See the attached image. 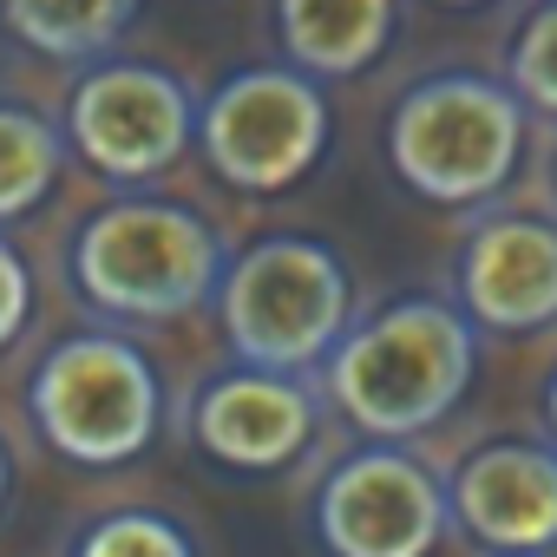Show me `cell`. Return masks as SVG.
<instances>
[{
    "mask_svg": "<svg viewBox=\"0 0 557 557\" xmlns=\"http://www.w3.org/2000/svg\"><path fill=\"white\" fill-rule=\"evenodd\" d=\"M322 381L315 374H269V368H223L190 400V440L230 472H283L309 453L322 426Z\"/></svg>",
    "mask_w": 557,
    "mask_h": 557,
    "instance_id": "9c48e42d",
    "label": "cell"
},
{
    "mask_svg": "<svg viewBox=\"0 0 557 557\" xmlns=\"http://www.w3.org/2000/svg\"><path fill=\"white\" fill-rule=\"evenodd\" d=\"M446 498H453V524L492 557L557 550V446H544V440L479 446L453 472Z\"/></svg>",
    "mask_w": 557,
    "mask_h": 557,
    "instance_id": "8fae6325",
    "label": "cell"
},
{
    "mask_svg": "<svg viewBox=\"0 0 557 557\" xmlns=\"http://www.w3.org/2000/svg\"><path fill=\"white\" fill-rule=\"evenodd\" d=\"M66 132H53L34 106L0 99V223H14L47 203V190L66 171Z\"/></svg>",
    "mask_w": 557,
    "mask_h": 557,
    "instance_id": "5bb4252c",
    "label": "cell"
},
{
    "mask_svg": "<svg viewBox=\"0 0 557 557\" xmlns=\"http://www.w3.org/2000/svg\"><path fill=\"white\" fill-rule=\"evenodd\" d=\"M453 498L407 446H355L315 492V537L329 557H433Z\"/></svg>",
    "mask_w": 557,
    "mask_h": 557,
    "instance_id": "ba28073f",
    "label": "cell"
},
{
    "mask_svg": "<svg viewBox=\"0 0 557 557\" xmlns=\"http://www.w3.org/2000/svg\"><path fill=\"white\" fill-rule=\"evenodd\" d=\"M203 99L158 60H99L66 99V145L106 184H151L197 145Z\"/></svg>",
    "mask_w": 557,
    "mask_h": 557,
    "instance_id": "52a82bcc",
    "label": "cell"
},
{
    "mask_svg": "<svg viewBox=\"0 0 557 557\" xmlns=\"http://www.w3.org/2000/svg\"><path fill=\"white\" fill-rule=\"evenodd\" d=\"M550 177H557V158H550Z\"/></svg>",
    "mask_w": 557,
    "mask_h": 557,
    "instance_id": "44dd1931",
    "label": "cell"
},
{
    "mask_svg": "<svg viewBox=\"0 0 557 557\" xmlns=\"http://www.w3.org/2000/svg\"><path fill=\"white\" fill-rule=\"evenodd\" d=\"M453 289L472 329L492 335H537L557 322V216L498 210L479 216L459 243Z\"/></svg>",
    "mask_w": 557,
    "mask_h": 557,
    "instance_id": "30bf717a",
    "label": "cell"
},
{
    "mask_svg": "<svg viewBox=\"0 0 557 557\" xmlns=\"http://www.w3.org/2000/svg\"><path fill=\"white\" fill-rule=\"evenodd\" d=\"M145 0H0V27L60 66H99L125 40Z\"/></svg>",
    "mask_w": 557,
    "mask_h": 557,
    "instance_id": "4fadbf2b",
    "label": "cell"
},
{
    "mask_svg": "<svg viewBox=\"0 0 557 557\" xmlns=\"http://www.w3.org/2000/svg\"><path fill=\"white\" fill-rule=\"evenodd\" d=\"M472 374H479L472 315L440 296H394L342 335V348L322 368V394L355 433L407 446L459 413Z\"/></svg>",
    "mask_w": 557,
    "mask_h": 557,
    "instance_id": "6da1fadb",
    "label": "cell"
},
{
    "mask_svg": "<svg viewBox=\"0 0 557 557\" xmlns=\"http://www.w3.org/2000/svg\"><path fill=\"white\" fill-rule=\"evenodd\" d=\"M66 275L73 296L112 322H177L216 302L230 275V243L203 210L177 197L125 190L73 223Z\"/></svg>",
    "mask_w": 557,
    "mask_h": 557,
    "instance_id": "7a4b0ae2",
    "label": "cell"
},
{
    "mask_svg": "<svg viewBox=\"0 0 557 557\" xmlns=\"http://www.w3.org/2000/svg\"><path fill=\"white\" fill-rule=\"evenodd\" d=\"M8 492H14V453H8V440H0V505H8Z\"/></svg>",
    "mask_w": 557,
    "mask_h": 557,
    "instance_id": "ac0fdd59",
    "label": "cell"
},
{
    "mask_svg": "<svg viewBox=\"0 0 557 557\" xmlns=\"http://www.w3.org/2000/svg\"><path fill=\"white\" fill-rule=\"evenodd\" d=\"M335 138V112L322 79L296 66H236L203 92L197 151L203 164L243 197H283L296 190Z\"/></svg>",
    "mask_w": 557,
    "mask_h": 557,
    "instance_id": "8992f818",
    "label": "cell"
},
{
    "mask_svg": "<svg viewBox=\"0 0 557 557\" xmlns=\"http://www.w3.org/2000/svg\"><path fill=\"white\" fill-rule=\"evenodd\" d=\"M440 8H485V0H440Z\"/></svg>",
    "mask_w": 557,
    "mask_h": 557,
    "instance_id": "ffe728a7",
    "label": "cell"
},
{
    "mask_svg": "<svg viewBox=\"0 0 557 557\" xmlns=\"http://www.w3.org/2000/svg\"><path fill=\"white\" fill-rule=\"evenodd\" d=\"M34 322V269L21 256V243L0 236V355H8Z\"/></svg>",
    "mask_w": 557,
    "mask_h": 557,
    "instance_id": "e0dca14e",
    "label": "cell"
},
{
    "mask_svg": "<svg viewBox=\"0 0 557 557\" xmlns=\"http://www.w3.org/2000/svg\"><path fill=\"white\" fill-rule=\"evenodd\" d=\"M524 99L472 66L413 79L387 112V164L420 203H492L524 158Z\"/></svg>",
    "mask_w": 557,
    "mask_h": 557,
    "instance_id": "277c9868",
    "label": "cell"
},
{
    "mask_svg": "<svg viewBox=\"0 0 557 557\" xmlns=\"http://www.w3.org/2000/svg\"><path fill=\"white\" fill-rule=\"evenodd\" d=\"M400 34V0H275L283 66L309 79H361Z\"/></svg>",
    "mask_w": 557,
    "mask_h": 557,
    "instance_id": "7c38bea8",
    "label": "cell"
},
{
    "mask_svg": "<svg viewBox=\"0 0 557 557\" xmlns=\"http://www.w3.org/2000/svg\"><path fill=\"white\" fill-rule=\"evenodd\" d=\"M27 413L47 453L86 472H112L151 453L164 426V381L132 335L86 329L40 355L27 381Z\"/></svg>",
    "mask_w": 557,
    "mask_h": 557,
    "instance_id": "5b68a950",
    "label": "cell"
},
{
    "mask_svg": "<svg viewBox=\"0 0 557 557\" xmlns=\"http://www.w3.org/2000/svg\"><path fill=\"white\" fill-rule=\"evenodd\" d=\"M66 557H197V544H190V531H184L177 518L132 505V511L92 518V524L73 537Z\"/></svg>",
    "mask_w": 557,
    "mask_h": 557,
    "instance_id": "9a60e30c",
    "label": "cell"
},
{
    "mask_svg": "<svg viewBox=\"0 0 557 557\" xmlns=\"http://www.w3.org/2000/svg\"><path fill=\"white\" fill-rule=\"evenodd\" d=\"M505 86L524 99V112L557 119V0H537L518 21V34L505 47Z\"/></svg>",
    "mask_w": 557,
    "mask_h": 557,
    "instance_id": "2e32d148",
    "label": "cell"
},
{
    "mask_svg": "<svg viewBox=\"0 0 557 557\" xmlns=\"http://www.w3.org/2000/svg\"><path fill=\"white\" fill-rule=\"evenodd\" d=\"M544 420H550V440H557V368H550V381H544Z\"/></svg>",
    "mask_w": 557,
    "mask_h": 557,
    "instance_id": "d6986e66",
    "label": "cell"
},
{
    "mask_svg": "<svg viewBox=\"0 0 557 557\" xmlns=\"http://www.w3.org/2000/svg\"><path fill=\"white\" fill-rule=\"evenodd\" d=\"M216 322L243 368L322 374L342 335L355 329V275L322 236L302 230L256 236L243 256H230Z\"/></svg>",
    "mask_w": 557,
    "mask_h": 557,
    "instance_id": "3957f363",
    "label": "cell"
}]
</instances>
